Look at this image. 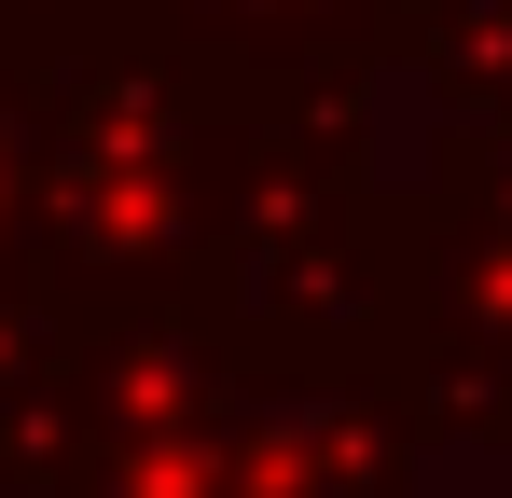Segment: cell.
<instances>
[{
    "label": "cell",
    "instance_id": "cell-1",
    "mask_svg": "<svg viewBox=\"0 0 512 498\" xmlns=\"http://www.w3.org/2000/svg\"><path fill=\"white\" fill-rule=\"evenodd\" d=\"M402 415L512 443V180H457L416 222V305H402Z\"/></svg>",
    "mask_w": 512,
    "mask_h": 498
}]
</instances>
